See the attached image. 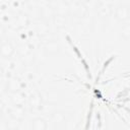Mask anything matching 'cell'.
Here are the masks:
<instances>
[{
    "mask_svg": "<svg viewBox=\"0 0 130 130\" xmlns=\"http://www.w3.org/2000/svg\"><path fill=\"white\" fill-rule=\"evenodd\" d=\"M90 0H78V3H81V4H84V5H87V3H89Z\"/></svg>",
    "mask_w": 130,
    "mask_h": 130,
    "instance_id": "ffe728a7",
    "label": "cell"
},
{
    "mask_svg": "<svg viewBox=\"0 0 130 130\" xmlns=\"http://www.w3.org/2000/svg\"><path fill=\"white\" fill-rule=\"evenodd\" d=\"M0 51H1V56H2L3 58L9 59V58H11L12 55L14 54L15 49H14V46H13L10 42L6 41V42H3V43L1 44Z\"/></svg>",
    "mask_w": 130,
    "mask_h": 130,
    "instance_id": "277c9868",
    "label": "cell"
},
{
    "mask_svg": "<svg viewBox=\"0 0 130 130\" xmlns=\"http://www.w3.org/2000/svg\"><path fill=\"white\" fill-rule=\"evenodd\" d=\"M120 35L124 40H126V41L130 40V23L126 22L122 25V27L120 29Z\"/></svg>",
    "mask_w": 130,
    "mask_h": 130,
    "instance_id": "4fadbf2b",
    "label": "cell"
},
{
    "mask_svg": "<svg viewBox=\"0 0 130 130\" xmlns=\"http://www.w3.org/2000/svg\"><path fill=\"white\" fill-rule=\"evenodd\" d=\"M41 14L44 18H54L56 15V11L51 5H44L41 8Z\"/></svg>",
    "mask_w": 130,
    "mask_h": 130,
    "instance_id": "ba28073f",
    "label": "cell"
},
{
    "mask_svg": "<svg viewBox=\"0 0 130 130\" xmlns=\"http://www.w3.org/2000/svg\"><path fill=\"white\" fill-rule=\"evenodd\" d=\"M17 22L22 26V25H25L27 22H28V19H27V17L25 16V15H20L19 17H17Z\"/></svg>",
    "mask_w": 130,
    "mask_h": 130,
    "instance_id": "e0dca14e",
    "label": "cell"
},
{
    "mask_svg": "<svg viewBox=\"0 0 130 130\" xmlns=\"http://www.w3.org/2000/svg\"><path fill=\"white\" fill-rule=\"evenodd\" d=\"M36 30L40 36H45L49 32V25L45 21H39L36 25Z\"/></svg>",
    "mask_w": 130,
    "mask_h": 130,
    "instance_id": "30bf717a",
    "label": "cell"
},
{
    "mask_svg": "<svg viewBox=\"0 0 130 130\" xmlns=\"http://www.w3.org/2000/svg\"><path fill=\"white\" fill-rule=\"evenodd\" d=\"M53 20H54L56 26H59V27L64 26L65 23H66V17H65V15H61V14H56L54 16Z\"/></svg>",
    "mask_w": 130,
    "mask_h": 130,
    "instance_id": "5bb4252c",
    "label": "cell"
},
{
    "mask_svg": "<svg viewBox=\"0 0 130 130\" xmlns=\"http://www.w3.org/2000/svg\"><path fill=\"white\" fill-rule=\"evenodd\" d=\"M31 128L35 130H46L48 128V124L45 119L37 117L31 121Z\"/></svg>",
    "mask_w": 130,
    "mask_h": 130,
    "instance_id": "8992f818",
    "label": "cell"
},
{
    "mask_svg": "<svg viewBox=\"0 0 130 130\" xmlns=\"http://www.w3.org/2000/svg\"><path fill=\"white\" fill-rule=\"evenodd\" d=\"M130 17V10L127 5H119L115 9V18L120 22H125Z\"/></svg>",
    "mask_w": 130,
    "mask_h": 130,
    "instance_id": "6da1fadb",
    "label": "cell"
},
{
    "mask_svg": "<svg viewBox=\"0 0 130 130\" xmlns=\"http://www.w3.org/2000/svg\"><path fill=\"white\" fill-rule=\"evenodd\" d=\"M44 51H45V53L47 55H50V56L57 55L60 52V45L58 44L57 41L50 40V41H48V42L45 43V45H44Z\"/></svg>",
    "mask_w": 130,
    "mask_h": 130,
    "instance_id": "7a4b0ae2",
    "label": "cell"
},
{
    "mask_svg": "<svg viewBox=\"0 0 130 130\" xmlns=\"http://www.w3.org/2000/svg\"><path fill=\"white\" fill-rule=\"evenodd\" d=\"M9 115L11 118L21 121L24 117V109L22 106H16L14 105L10 110H9Z\"/></svg>",
    "mask_w": 130,
    "mask_h": 130,
    "instance_id": "5b68a950",
    "label": "cell"
},
{
    "mask_svg": "<svg viewBox=\"0 0 130 130\" xmlns=\"http://www.w3.org/2000/svg\"><path fill=\"white\" fill-rule=\"evenodd\" d=\"M6 88L9 92L11 93H16V92H19L22 88V83L21 81L16 78V77H11L8 79L7 83H6Z\"/></svg>",
    "mask_w": 130,
    "mask_h": 130,
    "instance_id": "3957f363",
    "label": "cell"
},
{
    "mask_svg": "<svg viewBox=\"0 0 130 130\" xmlns=\"http://www.w3.org/2000/svg\"><path fill=\"white\" fill-rule=\"evenodd\" d=\"M73 6L75 7L74 8V11H73V14L78 16V17H84L86 16L87 12H88V9L86 7V5L84 4H81V3H76V4H73Z\"/></svg>",
    "mask_w": 130,
    "mask_h": 130,
    "instance_id": "52a82bcc",
    "label": "cell"
},
{
    "mask_svg": "<svg viewBox=\"0 0 130 130\" xmlns=\"http://www.w3.org/2000/svg\"><path fill=\"white\" fill-rule=\"evenodd\" d=\"M99 1H100V4H104V5L112 6L113 4V0H99Z\"/></svg>",
    "mask_w": 130,
    "mask_h": 130,
    "instance_id": "ac0fdd59",
    "label": "cell"
},
{
    "mask_svg": "<svg viewBox=\"0 0 130 130\" xmlns=\"http://www.w3.org/2000/svg\"><path fill=\"white\" fill-rule=\"evenodd\" d=\"M96 11H98V13H99L100 16L107 17V16H110L112 14V6L100 4L99 7H96Z\"/></svg>",
    "mask_w": 130,
    "mask_h": 130,
    "instance_id": "9c48e42d",
    "label": "cell"
},
{
    "mask_svg": "<svg viewBox=\"0 0 130 130\" xmlns=\"http://www.w3.org/2000/svg\"><path fill=\"white\" fill-rule=\"evenodd\" d=\"M13 94H14V96L12 98V102H13V104L16 105V106H22V105H23V102H24L23 99H22V96L19 95L18 92L13 93Z\"/></svg>",
    "mask_w": 130,
    "mask_h": 130,
    "instance_id": "9a60e30c",
    "label": "cell"
},
{
    "mask_svg": "<svg viewBox=\"0 0 130 130\" xmlns=\"http://www.w3.org/2000/svg\"><path fill=\"white\" fill-rule=\"evenodd\" d=\"M30 105H31V107L38 108L41 105V98L39 95H32L30 98Z\"/></svg>",
    "mask_w": 130,
    "mask_h": 130,
    "instance_id": "2e32d148",
    "label": "cell"
},
{
    "mask_svg": "<svg viewBox=\"0 0 130 130\" xmlns=\"http://www.w3.org/2000/svg\"><path fill=\"white\" fill-rule=\"evenodd\" d=\"M66 120L65 118V115L62 113V112H55L52 117H51V121L55 124V125H59V124H62L64 123Z\"/></svg>",
    "mask_w": 130,
    "mask_h": 130,
    "instance_id": "7c38bea8",
    "label": "cell"
},
{
    "mask_svg": "<svg viewBox=\"0 0 130 130\" xmlns=\"http://www.w3.org/2000/svg\"><path fill=\"white\" fill-rule=\"evenodd\" d=\"M66 4H68L69 6L70 5H73V4H76V3H78V0H63Z\"/></svg>",
    "mask_w": 130,
    "mask_h": 130,
    "instance_id": "d6986e66",
    "label": "cell"
},
{
    "mask_svg": "<svg viewBox=\"0 0 130 130\" xmlns=\"http://www.w3.org/2000/svg\"><path fill=\"white\" fill-rule=\"evenodd\" d=\"M47 1H48L49 3H54V2H56L57 0H47Z\"/></svg>",
    "mask_w": 130,
    "mask_h": 130,
    "instance_id": "44dd1931",
    "label": "cell"
},
{
    "mask_svg": "<svg viewBox=\"0 0 130 130\" xmlns=\"http://www.w3.org/2000/svg\"><path fill=\"white\" fill-rule=\"evenodd\" d=\"M69 12H70V9H69V5L68 4H66L64 1L58 3L56 14H61V15H65L66 16Z\"/></svg>",
    "mask_w": 130,
    "mask_h": 130,
    "instance_id": "8fae6325",
    "label": "cell"
}]
</instances>
